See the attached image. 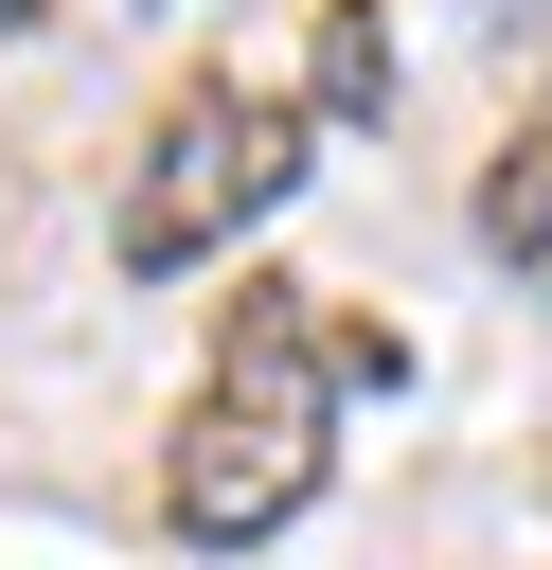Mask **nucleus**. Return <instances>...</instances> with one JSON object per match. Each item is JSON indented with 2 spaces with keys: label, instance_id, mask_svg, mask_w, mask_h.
<instances>
[{
  "label": "nucleus",
  "instance_id": "f257e3e1",
  "mask_svg": "<svg viewBox=\"0 0 552 570\" xmlns=\"http://www.w3.org/2000/svg\"><path fill=\"white\" fill-rule=\"evenodd\" d=\"M356 374H410V356L356 338V321H321L303 285H249V321H231L214 374H196V410L160 428V517H178L196 552L285 534V517L321 499V463H338V392H356Z\"/></svg>",
  "mask_w": 552,
  "mask_h": 570
},
{
  "label": "nucleus",
  "instance_id": "f03ea898",
  "mask_svg": "<svg viewBox=\"0 0 552 570\" xmlns=\"http://www.w3.org/2000/svg\"><path fill=\"white\" fill-rule=\"evenodd\" d=\"M303 89H249V71H196L160 125H142V160H125V267L142 285H178V267H214L249 214H285V178H303Z\"/></svg>",
  "mask_w": 552,
  "mask_h": 570
},
{
  "label": "nucleus",
  "instance_id": "7ed1b4c3",
  "mask_svg": "<svg viewBox=\"0 0 552 570\" xmlns=\"http://www.w3.org/2000/svg\"><path fill=\"white\" fill-rule=\"evenodd\" d=\"M481 249H499V267H516V285L552 303V107H534V125L499 142V178H481Z\"/></svg>",
  "mask_w": 552,
  "mask_h": 570
},
{
  "label": "nucleus",
  "instance_id": "20e7f679",
  "mask_svg": "<svg viewBox=\"0 0 552 570\" xmlns=\"http://www.w3.org/2000/svg\"><path fill=\"white\" fill-rule=\"evenodd\" d=\"M303 107H392V0H321V71Z\"/></svg>",
  "mask_w": 552,
  "mask_h": 570
},
{
  "label": "nucleus",
  "instance_id": "39448f33",
  "mask_svg": "<svg viewBox=\"0 0 552 570\" xmlns=\"http://www.w3.org/2000/svg\"><path fill=\"white\" fill-rule=\"evenodd\" d=\"M18 18H36V0H0V36H18Z\"/></svg>",
  "mask_w": 552,
  "mask_h": 570
}]
</instances>
